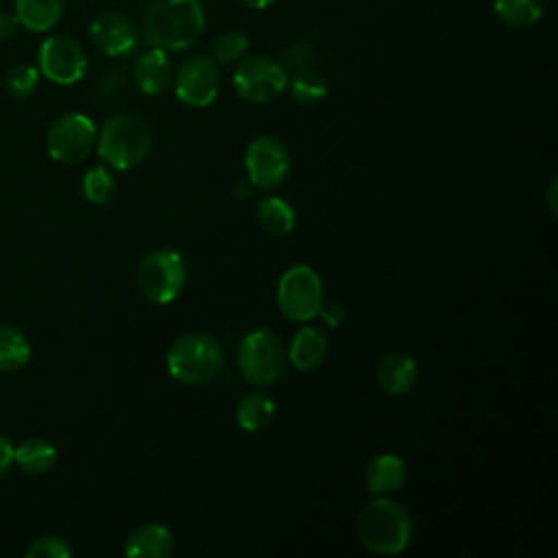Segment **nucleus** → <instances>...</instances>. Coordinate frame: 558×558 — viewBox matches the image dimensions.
<instances>
[{
  "label": "nucleus",
  "instance_id": "nucleus-1",
  "mask_svg": "<svg viewBox=\"0 0 558 558\" xmlns=\"http://www.w3.org/2000/svg\"><path fill=\"white\" fill-rule=\"evenodd\" d=\"M148 46L166 52L190 48L205 31V11L201 0H150L142 20Z\"/></svg>",
  "mask_w": 558,
  "mask_h": 558
},
{
  "label": "nucleus",
  "instance_id": "nucleus-2",
  "mask_svg": "<svg viewBox=\"0 0 558 558\" xmlns=\"http://www.w3.org/2000/svg\"><path fill=\"white\" fill-rule=\"evenodd\" d=\"M357 538L371 554L397 556L410 545L412 517L399 501L375 497L360 510Z\"/></svg>",
  "mask_w": 558,
  "mask_h": 558
},
{
  "label": "nucleus",
  "instance_id": "nucleus-3",
  "mask_svg": "<svg viewBox=\"0 0 558 558\" xmlns=\"http://www.w3.org/2000/svg\"><path fill=\"white\" fill-rule=\"evenodd\" d=\"M153 148V133L148 124L135 113H116L105 120L98 137V157L111 170H131L140 166Z\"/></svg>",
  "mask_w": 558,
  "mask_h": 558
},
{
  "label": "nucleus",
  "instance_id": "nucleus-4",
  "mask_svg": "<svg viewBox=\"0 0 558 558\" xmlns=\"http://www.w3.org/2000/svg\"><path fill=\"white\" fill-rule=\"evenodd\" d=\"M225 366L222 344L207 333H185L166 353L168 375L185 386L211 381Z\"/></svg>",
  "mask_w": 558,
  "mask_h": 558
},
{
  "label": "nucleus",
  "instance_id": "nucleus-5",
  "mask_svg": "<svg viewBox=\"0 0 558 558\" xmlns=\"http://www.w3.org/2000/svg\"><path fill=\"white\" fill-rule=\"evenodd\" d=\"M235 360L240 375L257 388L272 386L283 375L288 364L286 347L279 340V336L272 333L270 329L248 331L238 342Z\"/></svg>",
  "mask_w": 558,
  "mask_h": 558
},
{
  "label": "nucleus",
  "instance_id": "nucleus-6",
  "mask_svg": "<svg viewBox=\"0 0 558 558\" xmlns=\"http://www.w3.org/2000/svg\"><path fill=\"white\" fill-rule=\"evenodd\" d=\"M187 268L181 253L172 248L150 251L137 268V288L142 296L155 305L177 301L185 288Z\"/></svg>",
  "mask_w": 558,
  "mask_h": 558
},
{
  "label": "nucleus",
  "instance_id": "nucleus-7",
  "mask_svg": "<svg viewBox=\"0 0 558 558\" xmlns=\"http://www.w3.org/2000/svg\"><path fill=\"white\" fill-rule=\"evenodd\" d=\"M279 312L294 323H310L323 305V281L307 264L290 266L277 283Z\"/></svg>",
  "mask_w": 558,
  "mask_h": 558
},
{
  "label": "nucleus",
  "instance_id": "nucleus-8",
  "mask_svg": "<svg viewBox=\"0 0 558 558\" xmlns=\"http://www.w3.org/2000/svg\"><path fill=\"white\" fill-rule=\"evenodd\" d=\"M288 85L286 68L268 57L253 54L242 57L233 70V89L235 94L253 105H264L275 100Z\"/></svg>",
  "mask_w": 558,
  "mask_h": 558
},
{
  "label": "nucleus",
  "instance_id": "nucleus-9",
  "mask_svg": "<svg viewBox=\"0 0 558 558\" xmlns=\"http://www.w3.org/2000/svg\"><path fill=\"white\" fill-rule=\"evenodd\" d=\"M96 124L85 113H65L57 118L46 133V150L59 163H78L96 146Z\"/></svg>",
  "mask_w": 558,
  "mask_h": 558
},
{
  "label": "nucleus",
  "instance_id": "nucleus-10",
  "mask_svg": "<svg viewBox=\"0 0 558 558\" xmlns=\"http://www.w3.org/2000/svg\"><path fill=\"white\" fill-rule=\"evenodd\" d=\"M290 153L286 144L272 135H257L244 150L246 179L257 190H275L290 174Z\"/></svg>",
  "mask_w": 558,
  "mask_h": 558
},
{
  "label": "nucleus",
  "instance_id": "nucleus-11",
  "mask_svg": "<svg viewBox=\"0 0 558 558\" xmlns=\"http://www.w3.org/2000/svg\"><path fill=\"white\" fill-rule=\"evenodd\" d=\"M37 70L57 85H74L85 76L87 54L68 35H50L39 44Z\"/></svg>",
  "mask_w": 558,
  "mask_h": 558
},
{
  "label": "nucleus",
  "instance_id": "nucleus-12",
  "mask_svg": "<svg viewBox=\"0 0 558 558\" xmlns=\"http://www.w3.org/2000/svg\"><path fill=\"white\" fill-rule=\"evenodd\" d=\"M172 78L177 98L194 109L209 107L220 92V72L211 57L196 54L185 59Z\"/></svg>",
  "mask_w": 558,
  "mask_h": 558
},
{
  "label": "nucleus",
  "instance_id": "nucleus-13",
  "mask_svg": "<svg viewBox=\"0 0 558 558\" xmlns=\"http://www.w3.org/2000/svg\"><path fill=\"white\" fill-rule=\"evenodd\" d=\"M89 39L94 48L107 57H124L137 48V28L124 13L105 11L89 24Z\"/></svg>",
  "mask_w": 558,
  "mask_h": 558
},
{
  "label": "nucleus",
  "instance_id": "nucleus-14",
  "mask_svg": "<svg viewBox=\"0 0 558 558\" xmlns=\"http://www.w3.org/2000/svg\"><path fill=\"white\" fill-rule=\"evenodd\" d=\"M174 76L172 61L166 50L150 46L133 63V83L146 96H157L170 87Z\"/></svg>",
  "mask_w": 558,
  "mask_h": 558
},
{
  "label": "nucleus",
  "instance_id": "nucleus-15",
  "mask_svg": "<svg viewBox=\"0 0 558 558\" xmlns=\"http://www.w3.org/2000/svg\"><path fill=\"white\" fill-rule=\"evenodd\" d=\"M327 353H329L327 336L318 327H312V325L301 327L292 336V340H290V344L286 349L288 362L296 371H303V373L318 368L325 362Z\"/></svg>",
  "mask_w": 558,
  "mask_h": 558
},
{
  "label": "nucleus",
  "instance_id": "nucleus-16",
  "mask_svg": "<svg viewBox=\"0 0 558 558\" xmlns=\"http://www.w3.org/2000/svg\"><path fill=\"white\" fill-rule=\"evenodd\" d=\"M418 377V366L414 362V357H410L408 353H388L381 357L375 379L379 390H384L386 395L399 397L405 395L414 388Z\"/></svg>",
  "mask_w": 558,
  "mask_h": 558
},
{
  "label": "nucleus",
  "instance_id": "nucleus-17",
  "mask_svg": "<svg viewBox=\"0 0 558 558\" xmlns=\"http://www.w3.org/2000/svg\"><path fill=\"white\" fill-rule=\"evenodd\" d=\"M172 549V532L161 523H144L124 541V556L129 558H168Z\"/></svg>",
  "mask_w": 558,
  "mask_h": 558
},
{
  "label": "nucleus",
  "instance_id": "nucleus-18",
  "mask_svg": "<svg viewBox=\"0 0 558 558\" xmlns=\"http://www.w3.org/2000/svg\"><path fill=\"white\" fill-rule=\"evenodd\" d=\"M366 490L375 497L390 495L399 490L405 482V460L395 453H379L375 456L364 471Z\"/></svg>",
  "mask_w": 558,
  "mask_h": 558
},
{
  "label": "nucleus",
  "instance_id": "nucleus-19",
  "mask_svg": "<svg viewBox=\"0 0 558 558\" xmlns=\"http://www.w3.org/2000/svg\"><path fill=\"white\" fill-rule=\"evenodd\" d=\"M275 416V401L264 390L246 392L235 405V423L244 432H262Z\"/></svg>",
  "mask_w": 558,
  "mask_h": 558
},
{
  "label": "nucleus",
  "instance_id": "nucleus-20",
  "mask_svg": "<svg viewBox=\"0 0 558 558\" xmlns=\"http://www.w3.org/2000/svg\"><path fill=\"white\" fill-rule=\"evenodd\" d=\"M20 26L33 33H46L57 26L63 15V0H15Z\"/></svg>",
  "mask_w": 558,
  "mask_h": 558
},
{
  "label": "nucleus",
  "instance_id": "nucleus-21",
  "mask_svg": "<svg viewBox=\"0 0 558 558\" xmlns=\"http://www.w3.org/2000/svg\"><path fill=\"white\" fill-rule=\"evenodd\" d=\"M257 222L259 227L270 233V235H288L292 233L294 225H296V214L292 209V205L288 201H283L281 196H264L257 203Z\"/></svg>",
  "mask_w": 558,
  "mask_h": 558
},
{
  "label": "nucleus",
  "instance_id": "nucleus-22",
  "mask_svg": "<svg viewBox=\"0 0 558 558\" xmlns=\"http://www.w3.org/2000/svg\"><path fill=\"white\" fill-rule=\"evenodd\" d=\"M13 462L31 475H41L54 466L57 449L44 438H28L13 447Z\"/></svg>",
  "mask_w": 558,
  "mask_h": 558
},
{
  "label": "nucleus",
  "instance_id": "nucleus-23",
  "mask_svg": "<svg viewBox=\"0 0 558 558\" xmlns=\"http://www.w3.org/2000/svg\"><path fill=\"white\" fill-rule=\"evenodd\" d=\"M31 360V342L15 327L0 323V371H17Z\"/></svg>",
  "mask_w": 558,
  "mask_h": 558
},
{
  "label": "nucleus",
  "instance_id": "nucleus-24",
  "mask_svg": "<svg viewBox=\"0 0 558 558\" xmlns=\"http://www.w3.org/2000/svg\"><path fill=\"white\" fill-rule=\"evenodd\" d=\"M493 9L512 28H530L543 17V0H493Z\"/></svg>",
  "mask_w": 558,
  "mask_h": 558
},
{
  "label": "nucleus",
  "instance_id": "nucleus-25",
  "mask_svg": "<svg viewBox=\"0 0 558 558\" xmlns=\"http://www.w3.org/2000/svg\"><path fill=\"white\" fill-rule=\"evenodd\" d=\"M286 89H290L292 98L301 105H316L327 96V83L316 70L301 68L292 78H288Z\"/></svg>",
  "mask_w": 558,
  "mask_h": 558
},
{
  "label": "nucleus",
  "instance_id": "nucleus-26",
  "mask_svg": "<svg viewBox=\"0 0 558 558\" xmlns=\"http://www.w3.org/2000/svg\"><path fill=\"white\" fill-rule=\"evenodd\" d=\"M81 185H83V196L94 205H107L109 201H113L116 190H118L116 177L105 166H92L83 174Z\"/></svg>",
  "mask_w": 558,
  "mask_h": 558
},
{
  "label": "nucleus",
  "instance_id": "nucleus-27",
  "mask_svg": "<svg viewBox=\"0 0 558 558\" xmlns=\"http://www.w3.org/2000/svg\"><path fill=\"white\" fill-rule=\"evenodd\" d=\"M248 50V37L242 31H225L211 44V59L216 63H235Z\"/></svg>",
  "mask_w": 558,
  "mask_h": 558
},
{
  "label": "nucleus",
  "instance_id": "nucleus-28",
  "mask_svg": "<svg viewBox=\"0 0 558 558\" xmlns=\"http://www.w3.org/2000/svg\"><path fill=\"white\" fill-rule=\"evenodd\" d=\"M37 83H39V70L28 65V63H20V65H13L7 76H4V89L11 98H28L35 94L37 89Z\"/></svg>",
  "mask_w": 558,
  "mask_h": 558
},
{
  "label": "nucleus",
  "instance_id": "nucleus-29",
  "mask_svg": "<svg viewBox=\"0 0 558 558\" xmlns=\"http://www.w3.org/2000/svg\"><path fill=\"white\" fill-rule=\"evenodd\" d=\"M28 558H70L72 547L65 538L61 536H41L31 543L26 549Z\"/></svg>",
  "mask_w": 558,
  "mask_h": 558
},
{
  "label": "nucleus",
  "instance_id": "nucleus-30",
  "mask_svg": "<svg viewBox=\"0 0 558 558\" xmlns=\"http://www.w3.org/2000/svg\"><path fill=\"white\" fill-rule=\"evenodd\" d=\"M318 316H320L323 323H325L327 327H331V329H336V327H340V325L344 323V310H342V305L336 303V301H331V303H325V301H323V305H320V310H318Z\"/></svg>",
  "mask_w": 558,
  "mask_h": 558
},
{
  "label": "nucleus",
  "instance_id": "nucleus-31",
  "mask_svg": "<svg viewBox=\"0 0 558 558\" xmlns=\"http://www.w3.org/2000/svg\"><path fill=\"white\" fill-rule=\"evenodd\" d=\"M20 28V20L15 13L9 11H0V41H7L11 37H15Z\"/></svg>",
  "mask_w": 558,
  "mask_h": 558
},
{
  "label": "nucleus",
  "instance_id": "nucleus-32",
  "mask_svg": "<svg viewBox=\"0 0 558 558\" xmlns=\"http://www.w3.org/2000/svg\"><path fill=\"white\" fill-rule=\"evenodd\" d=\"M11 464H13V445L9 442V438L0 434V477L7 475Z\"/></svg>",
  "mask_w": 558,
  "mask_h": 558
},
{
  "label": "nucleus",
  "instance_id": "nucleus-33",
  "mask_svg": "<svg viewBox=\"0 0 558 558\" xmlns=\"http://www.w3.org/2000/svg\"><path fill=\"white\" fill-rule=\"evenodd\" d=\"M253 183L246 179H240V181H235V187H233V192H235V198H240V201H244V198H248L251 194H253Z\"/></svg>",
  "mask_w": 558,
  "mask_h": 558
},
{
  "label": "nucleus",
  "instance_id": "nucleus-34",
  "mask_svg": "<svg viewBox=\"0 0 558 558\" xmlns=\"http://www.w3.org/2000/svg\"><path fill=\"white\" fill-rule=\"evenodd\" d=\"M556 187H558V183H556V179H551L549 187H547V207H549L551 214H556V209H558V205H556Z\"/></svg>",
  "mask_w": 558,
  "mask_h": 558
},
{
  "label": "nucleus",
  "instance_id": "nucleus-35",
  "mask_svg": "<svg viewBox=\"0 0 558 558\" xmlns=\"http://www.w3.org/2000/svg\"><path fill=\"white\" fill-rule=\"evenodd\" d=\"M244 7H248V9H257V11H262V9H268L275 0H240Z\"/></svg>",
  "mask_w": 558,
  "mask_h": 558
}]
</instances>
